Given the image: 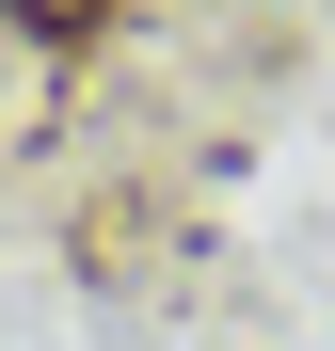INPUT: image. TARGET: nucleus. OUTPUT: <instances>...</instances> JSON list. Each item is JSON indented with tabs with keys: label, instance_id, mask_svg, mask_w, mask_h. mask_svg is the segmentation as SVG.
<instances>
[{
	"label": "nucleus",
	"instance_id": "1",
	"mask_svg": "<svg viewBox=\"0 0 335 351\" xmlns=\"http://www.w3.org/2000/svg\"><path fill=\"white\" fill-rule=\"evenodd\" d=\"M271 16H288V0H271Z\"/></svg>",
	"mask_w": 335,
	"mask_h": 351
}]
</instances>
